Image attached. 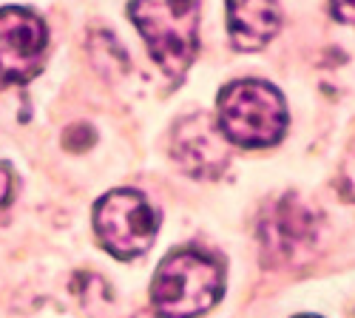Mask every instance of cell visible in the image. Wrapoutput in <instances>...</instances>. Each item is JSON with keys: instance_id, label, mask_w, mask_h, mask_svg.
<instances>
[{"instance_id": "cell-5", "label": "cell", "mask_w": 355, "mask_h": 318, "mask_svg": "<svg viewBox=\"0 0 355 318\" xmlns=\"http://www.w3.org/2000/svg\"><path fill=\"white\" fill-rule=\"evenodd\" d=\"M46 23L28 9H0V85L35 80L46 60Z\"/></svg>"}, {"instance_id": "cell-8", "label": "cell", "mask_w": 355, "mask_h": 318, "mask_svg": "<svg viewBox=\"0 0 355 318\" xmlns=\"http://www.w3.org/2000/svg\"><path fill=\"white\" fill-rule=\"evenodd\" d=\"M227 37L236 51H261L282 28L276 0H227Z\"/></svg>"}, {"instance_id": "cell-7", "label": "cell", "mask_w": 355, "mask_h": 318, "mask_svg": "<svg viewBox=\"0 0 355 318\" xmlns=\"http://www.w3.org/2000/svg\"><path fill=\"white\" fill-rule=\"evenodd\" d=\"M171 154H173L176 165L185 173H191L193 179H216V177H222L230 162L227 139L222 136L219 125L211 123L205 114L185 117L173 128Z\"/></svg>"}, {"instance_id": "cell-12", "label": "cell", "mask_w": 355, "mask_h": 318, "mask_svg": "<svg viewBox=\"0 0 355 318\" xmlns=\"http://www.w3.org/2000/svg\"><path fill=\"white\" fill-rule=\"evenodd\" d=\"M295 318H318V315H295Z\"/></svg>"}, {"instance_id": "cell-3", "label": "cell", "mask_w": 355, "mask_h": 318, "mask_svg": "<svg viewBox=\"0 0 355 318\" xmlns=\"http://www.w3.org/2000/svg\"><path fill=\"white\" fill-rule=\"evenodd\" d=\"M128 15L165 77L180 82L199 54V0H134Z\"/></svg>"}, {"instance_id": "cell-4", "label": "cell", "mask_w": 355, "mask_h": 318, "mask_svg": "<svg viewBox=\"0 0 355 318\" xmlns=\"http://www.w3.org/2000/svg\"><path fill=\"white\" fill-rule=\"evenodd\" d=\"M159 211L139 191L120 188L94 205V233L114 258H137L151 250L159 233Z\"/></svg>"}, {"instance_id": "cell-6", "label": "cell", "mask_w": 355, "mask_h": 318, "mask_svg": "<svg viewBox=\"0 0 355 318\" xmlns=\"http://www.w3.org/2000/svg\"><path fill=\"white\" fill-rule=\"evenodd\" d=\"M259 236L264 247V262L293 265L313 253L318 239V213L295 193H287L264 213Z\"/></svg>"}, {"instance_id": "cell-9", "label": "cell", "mask_w": 355, "mask_h": 318, "mask_svg": "<svg viewBox=\"0 0 355 318\" xmlns=\"http://www.w3.org/2000/svg\"><path fill=\"white\" fill-rule=\"evenodd\" d=\"M333 6V17L347 23V26H355V0H330Z\"/></svg>"}, {"instance_id": "cell-11", "label": "cell", "mask_w": 355, "mask_h": 318, "mask_svg": "<svg viewBox=\"0 0 355 318\" xmlns=\"http://www.w3.org/2000/svg\"><path fill=\"white\" fill-rule=\"evenodd\" d=\"M137 318H165V315H157V312H139Z\"/></svg>"}, {"instance_id": "cell-1", "label": "cell", "mask_w": 355, "mask_h": 318, "mask_svg": "<svg viewBox=\"0 0 355 318\" xmlns=\"http://www.w3.org/2000/svg\"><path fill=\"white\" fill-rule=\"evenodd\" d=\"M290 123L287 103L276 85L264 80H233L219 91L216 125L230 145L270 148L284 136Z\"/></svg>"}, {"instance_id": "cell-2", "label": "cell", "mask_w": 355, "mask_h": 318, "mask_svg": "<svg viewBox=\"0 0 355 318\" xmlns=\"http://www.w3.org/2000/svg\"><path fill=\"white\" fill-rule=\"evenodd\" d=\"M225 293V270L214 256L202 250L168 253L151 281V301L157 315L199 318Z\"/></svg>"}, {"instance_id": "cell-10", "label": "cell", "mask_w": 355, "mask_h": 318, "mask_svg": "<svg viewBox=\"0 0 355 318\" xmlns=\"http://www.w3.org/2000/svg\"><path fill=\"white\" fill-rule=\"evenodd\" d=\"M9 199H12V170L9 165L0 162V208H6Z\"/></svg>"}]
</instances>
